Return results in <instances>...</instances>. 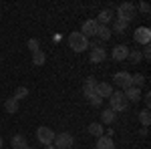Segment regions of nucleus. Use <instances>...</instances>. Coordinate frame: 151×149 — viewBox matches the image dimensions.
I'll list each match as a JSON object with an SVG mask.
<instances>
[{"mask_svg": "<svg viewBox=\"0 0 151 149\" xmlns=\"http://www.w3.org/2000/svg\"><path fill=\"white\" fill-rule=\"evenodd\" d=\"M117 113L115 111H111V109H103L101 111V125H111L113 121H115Z\"/></svg>", "mask_w": 151, "mask_h": 149, "instance_id": "4468645a", "label": "nucleus"}, {"mask_svg": "<svg viewBox=\"0 0 151 149\" xmlns=\"http://www.w3.org/2000/svg\"><path fill=\"white\" fill-rule=\"evenodd\" d=\"M89 46H91V50L93 48H99L101 46V40H93V42H89Z\"/></svg>", "mask_w": 151, "mask_h": 149, "instance_id": "2f4dec72", "label": "nucleus"}, {"mask_svg": "<svg viewBox=\"0 0 151 149\" xmlns=\"http://www.w3.org/2000/svg\"><path fill=\"white\" fill-rule=\"evenodd\" d=\"M52 143H55V149H70L75 145V139L70 133H58V135H55Z\"/></svg>", "mask_w": 151, "mask_h": 149, "instance_id": "423d86ee", "label": "nucleus"}, {"mask_svg": "<svg viewBox=\"0 0 151 149\" xmlns=\"http://www.w3.org/2000/svg\"><path fill=\"white\" fill-rule=\"evenodd\" d=\"M26 149H35V147H30V145H28V147H26Z\"/></svg>", "mask_w": 151, "mask_h": 149, "instance_id": "f704fd0d", "label": "nucleus"}, {"mask_svg": "<svg viewBox=\"0 0 151 149\" xmlns=\"http://www.w3.org/2000/svg\"><path fill=\"white\" fill-rule=\"evenodd\" d=\"M111 36H113L111 28H109V26H101V24H99V28H97V38H99L101 42H107Z\"/></svg>", "mask_w": 151, "mask_h": 149, "instance_id": "2eb2a0df", "label": "nucleus"}, {"mask_svg": "<svg viewBox=\"0 0 151 149\" xmlns=\"http://www.w3.org/2000/svg\"><path fill=\"white\" fill-rule=\"evenodd\" d=\"M36 139H38V143L40 145H52V141H55V131L50 129V127H38L36 129Z\"/></svg>", "mask_w": 151, "mask_h": 149, "instance_id": "20e7f679", "label": "nucleus"}, {"mask_svg": "<svg viewBox=\"0 0 151 149\" xmlns=\"http://www.w3.org/2000/svg\"><path fill=\"white\" fill-rule=\"evenodd\" d=\"M45 60H47V55H45L42 50H36V53H32V65H36V67H42V65H45Z\"/></svg>", "mask_w": 151, "mask_h": 149, "instance_id": "aec40b11", "label": "nucleus"}, {"mask_svg": "<svg viewBox=\"0 0 151 149\" xmlns=\"http://www.w3.org/2000/svg\"><path fill=\"white\" fill-rule=\"evenodd\" d=\"M97 28H99V24H97V20H93V18H89V20H85L83 22V26H81V32L83 36H97Z\"/></svg>", "mask_w": 151, "mask_h": 149, "instance_id": "6e6552de", "label": "nucleus"}, {"mask_svg": "<svg viewBox=\"0 0 151 149\" xmlns=\"http://www.w3.org/2000/svg\"><path fill=\"white\" fill-rule=\"evenodd\" d=\"M4 111H6V113H10V115L18 113V101H16L14 97L6 99V101H4Z\"/></svg>", "mask_w": 151, "mask_h": 149, "instance_id": "a211bd4d", "label": "nucleus"}, {"mask_svg": "<svg viewBox=\"0 0 151 149\" xmlns=\"http://www.w3.org/2000/svg\"><path fill=\"white\" fill-rule=\"evenodd\" d=\"M129 60H131V63H135V65H137V63H141V60H143V55H141V50L139 48H133V50H129Z\"/></svg>", "mask_w": 151, "mask_h": 149, "instance_id": "5701e85b", "label": "nucleus"}, {"mask_svg": "<svg viewBox=\"0 0 151 149\" xmlns=\"http://www.w3.org/2000/svg\"><path fill=\"white\" fill-rule=\"evenodd\" d=\"M113 83H115L117 87H121L123 91H127L129 87H133L131 73H127V71H119V73H115V77H113Z\"/></svg>", "mask_w": 151, "mask_h": 149, "instance_id": "39448f33", "label": "nucleus"}, {"mask_svg": "<svg viewBox=\"0 0 151 149\" xmlns=\"http://www.w3.org/2000/svg\"><path fill=\"white\" fill-rule=\"evenodd\" d=\"M129 24L125 22H119V20H115V24H113V30L111 32H115V35H125V30H127Z\"/></svg>", "mask_w": 151, "mask_h": 149, "instance_id": "393cba45", "label": "nucleus"}, {"mask_svg": "<svg viewBox=\"0 0 151 149\" xmlns=\"http://www.w3.org/2000/svg\"><path fill=\"white\" fill-rule=\"evenodd\" d=\"M95 85H97L95 77H87V79H85V87H83V93H85V97H87L89 93H93V91H95Z\"/></svg>", "mask_w": 151, "mask_h": 149, "instance_id": "6ab92c4d", "label": "nucleus"}, {"mask_svg": "<svg viewBox=\"0 0 151 149\" xmlns=\"http://www.w3.org/2000/svg\"><path fill=\"white\" fill-rule=\"evenodd\" d=\"M123 95L129 103H139L141 101V89H137V87H129L127 91H123Z\"/></svg>", "mask_w": 151, "mask_h": 149, "instance_id": "f8f14e48", "label": "nucleus"}, {"mask_svg": "<svg viewBox=\"0 0 151 149\" xmlns=\"http://www.w3.org/2000/svg\"><path fill=\"white\" fill-rule=\"evenodd\" d=\"M26 97H28V89H26V87H18V89L14 91V99H16V101H22Z\"/></svg>", "mask_w": 151, "mask_h": 149, "instance_id": "bb28decb", "label": "nucleus"}, {"mask_svg": "<svg viewBox=\"0 0 151 149\" xmlns=\"http://www.w3.org/2000/svg\"><path fill=\"white\" fill-rule=\"evenodd\" d=\"M2 145H4V141H2V137H0V149H2Z\"/></svg>", "mask_w": 151, "mask_h": 149, "instance_id": "72a5a7b5", "label": "nucleus"}, {"mask_svg": "<svg viewBox=\"0 0 151 149\" xmlns=\"http://www.w3.org/2000/svg\"><path fill=\"white\" fill-rule=\"evenodd\" d=\"M26 46H28V50H30V53L40 50V42H38V38H30V40L26 42Z\"/></svg>", "mask_w": 151, "mask_h": 149, "instance_id": "cd10ccee", "label": "nucleus"}, {"mask_svg": "<svg viewBox=\"0 0 151 149\" xmlns=\"http://www.w3.org/2000/svg\"><path fill=\"white\" fill-rule=\"evenodd\" d=\"M67 42H69V46L75 53H85V50L89 48V38L83 36L81 32H70L69 38H67Z\"/></svg>", "mask_w": 151, "mask_h": 149, "instance_id": "f03ea898", "label": "nucleus"}, {"mask_svg": "<svg viewBox=\"0 0 151 149\" xmlns=\"http://www.w3.org/2000/svg\"><path fill=\"white\" fill-rule=\"evenodd\" d=\"M89 60H91L93 65H99V63L107 60V50H105L103 46H99V48H93V50H91V55H89Z\"/></svg>", "mask_w": 151, "mask_h": 149, "instance_id": "9b49d317", "label": "nucleus"}, {"mask_svg": "<svg viewBox=\"0 0 151 149\" xmlns=\"http://www.w3.org/2000/svg\"><path fill=\"white\" fill-rule=\"evenodd\" d=\"M135 4H131V2H123L119 8H117V20L119 22H125L129 24L133 18H135Z\"/></svg>", "mask_w": 151, "mask_h": 149, "instance_id": "7ed1b4c3", "label": "nucleus"}, {"mask_svg": "<svg viewBox=\"0 0 151 149\" xmlns=\"http://www.w3.org/2000/svg\"><path fill=\"white\" fill-rule=\"evenodd\" d=\"M95 95H99L101 99H109L111 95H113V85H109V83H97L95 85Z\"/></svg>", "mask_w": 151, "mask_h": 149, "instance_id": "9d476101", "label": "nucleus"}, {"mask_svg": "<svg viewBox=\"0 0 151 149\" xmlns=\"http://www.w3.org/2000/svg\"><path fill=\"white\" fill-rule=\"evenodd\" d=\"M45 149H55V145H47V147H45Z\"/></svg>", "mask_w": 151, "mask_h": 149, "instance_id": "473e14b6", "label": "nucleus"}, {"mask_svg": "<svg viewBox=\"0 0 151 149\" xmlns=\"http://www.w3.org/2000/svg\"><path fill=\"white\" fill-rule=\"evenodd\" d=\"M133 38H135L137 45H145V46H147L151 42V30L147 28V26H139V28H135Z\"/></svg>", "mask_w": 151, "mask_h": 149, "instance_id": "0eeeda50", "label": "nucleus"}, {"mask_svg": "<svg viewBox=\"0 0 151 149\" xmlns=\"http://www.w3.org/2000/svg\"><path fill=\"white\" fill-rule=\"evenodd\" d=\"M10 145H12V149H26V147H28V143H26V137H24V135H14L12 141H10Z\"/></svg>", "mask_w": 151, "mask_h": 149, "instance_id": "f3484780", "label": "nucleus"}, {"mask_svg": "<svg viewBox=\"0 0 151 149\" xmlns=\"http://www.w3.org/2000/svg\"><path fill=\"white\" fill-rule=\"evenodd\" d=\"M131 81H133V87H137V89H141V87L145 85V77H143L141 73H135V75H131Z\"/></svg>", "mask_w": 151, "mask_h": 149, "instance_id": "b1692460", "label": "nucleus"}, {"mask_svg": "<svg viewBox=\"0 0 151 149\" xmlns=\"http://www.w3.org/2000/svg\"><path fill=\"white\" fill-rule=\"evenodd\" d=\"M127 107L129 101L125 99L123 91H113V95L109 97V109L115 111V113H123V111H127Z\"/></svg>", "mask_w": 151, "mask_h": 149, "instance_id": "f257e3e1", "label": "nucleus"}, {"mask_svg": "<svg viewBox=\"0 0 151 149\" xmlns=\"http://www.w3.org/2000/svg\"><path fill=\"white\" fill-rule=\"evenodd\" d=\"M141 99H143V103H145V109H149L151 107V95L145 93V95H141Z\"/></svg>", "mask_w": 151, "mask_h": 149, "instance_id": "c85d7f7f", "label": "nucleus"}, {"mask_svg": "<svg viewBox=\"0 0 151 149\" xmlns=\"http://www.w3.org/2000/svg\"><path fill=\"white\" fill-rule=\"evenodd\" d=\"M87 99H89V103L93 105V107H101V105H103V99H101L99 95H95V91L89 93V95H87Z\"/></svg>", "mask_w": 151, "mask_h": 149, "instance_id": "a878e982", "label": "nucleus"}, {"mask_svg": "<svg viewBox=\"0 0 151 149\" xmlns=\"http://www.w3.org/2000/svg\"><path fill=\"white\" fill-rule=\"evenodd\" d=\"M139 10L147 14V12H149V4H147V2H141V4H139Z\"/></svg>", "mask_w": 151, "mask_h": 149, "instance_id": "7c9ffc66", "label": "nucleus"}, {"mask_svg": "<svg viewBox=\"0 0 151 149\" xmlns=\"http://www.w3.org/2000/svg\"><path fill=\"white\" fill-rule=\"evenodd\" d=\"M111 20H113V12L111 10H101L99 16H97V24H101V26H107Z\"/></svg>", "mask_w": 151, "mask_h": 149, "instance_id": "dca6fc26", "label": "nucleus"}, {"mask_svg": "<svg viewBox=\"0 0 151 149\" xmlns=\"http://www.w3.org/2000/svg\"><path fill=\"white\" fill-rule=\"evenodd\" d=\"M141 55H143V58H145V60H149V58H151V48H149V45L145 46V50H143Z\"/></svg>", "mask_w": 151, "mask_h": 149, "instance_id": "c756f323", "label": "nucleus"}, {"mask_svg": "<svg viewBox=\"0 0 151 149\" xmlns=\"http://www.w3.org/2000/svg\"><path fill=\"white\" fill-rule=\"evenodd\" d=\"M89 133H91L93 137H101V135H105L103 133V125H101V123H91V125H89Z\"/></svg>", "mask_w": 151, "mask_h": 149, "instance_id": "412c9836", "label": "nucleus"}, {"mask_svg": "<svg viewBox=\"0 0 151 149\" xmlns=\"http://www.w3.org/2000/svg\"><path fill=\"white\" fill-rule=\"evenodd\" d=\"M139 121H141L143 127H149V123H151V111L149 109H143V111L139 113Z\"/></svg>", "mask_w": 151, "mask_h": 149, "instance_id": "4be33fe9", "label": "nucleus"}, {"mask_svg": "<svg viewBox=\"0 0 151 149\" xmlns=\"http://www.w3.org/2000/svg\"><path fill=\"white\" fill-rule=\"evenodd\" d=\"M129 50H131V48H129L127 45H117L115 48L111 50V58L117 60V63H121V60H125V58L129 57Z\"/></svg>", "mask_w": 151, "mask_h": 149, "instance_id": "1a4fd4ad", "label": "nucleus"}, {"mask_svg": "<svg viewBox=\"0 0 151 149\" xmlns=\"http://www.w3.org/2000/svg\"><path fill=\"white\" fill-rule=\"evenodd\" d=\"M97 149H115V141H113V137H107V135L97 137Z\"/></svg>", "mask_w": 151, "mask_h": 149, "instance_id": "ddd939ff", "label": "nucleus"}]
</instances>
